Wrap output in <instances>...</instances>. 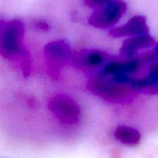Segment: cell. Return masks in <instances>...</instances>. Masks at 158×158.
Wrapping results in <instances>:
<instances>
[{
	"label": "cell",
	"mask_w": 158,
	"mask_h": 158,
	"mask_svg": "<svg viewBox=\"0 0 158 158\" xmlns=\"http://www.w3.org/2000/svg\"><path fill=\"white\" fill-rule=\"evenodd\" d=\"M24 35V25L20 20L0 22V54L3 58L15 62L23 77H27L31 72V58L23 44Z\"/></svg>",
	"instance_id": "cell-1"
},
{
	"label": "cell",
	"mask_w": 158,
	"mask_h": 158,
	"mask_svg": "<svg viewBox=\"0 0 158 158\" xmlns=\"http://www.w3.org/2000/svg\"><path fill=\"white\" fill-rule=\"evenodd\" d=\"M86 89L94 95L115 104L128 103L137 94L131 85L117 83L108 77L98 75L89 77Z\"/></svg>",
	"instance_id": "cell-2"
},
{
	"label": "cell",
	"mask_w": 158,
	"mask_h": 158,
	"mask_svg": "<svg viewBox=\"0 0 158 158\" xmlns=\"http://www.w3.org/2000/svg\"><path fill=\"white\" fill-rule=\"evenodd\" d=\"M73 52L65 40H55L48 43L44 47V55L47 72L50 77L57 80L61 71L71 61Z\"/></svg>",
	"instance_id": "cell-3"
},
{
	"label": "cell",
	"mask_w": 158,
	"mask_h": 158,
	"mask_svg": "<svg viewBox=\"0 0 158 158\" xmlns=\"http://www.w3.org/2000/svg\"><path fill=\"white\" fill-rule=\"evenodd\" d=\"M112 60V56L104 51L83 49L73 52L71 61L74 67L90 73L91 77L98 74Z\"/></svg>",
	"instance_id": "cell-4"
},
{
	"label": "cell",
	"mask_w": 158,
	"mask_h": 158,
	"mask_svg": "<svg viewBox=\"0 0 158 158\" xmlns=\"http://www.w3.org/2000/svg\"><path fill=\"white\" fill-rule=\"evenodd\" d=\"M48 107L63 124L73 125L80 121L81 115L80 106L69 96L63 94L53 96L48 102Z\"/></svg>",
	"instance_id": "cell-5"
},
{
	"label": "cell",
	"mask_w": 158,
	"mask_h": 158,
	"mask_svg": "<svg viewBox=\"0 0 158 158\" xmlns=\"http://www.w3.org/2000/svg\"><path fill=\"white\" fill-rule=\"evenodd\" d=\"M127 5L125 2L117 0L94 9L88 19L94 27L106 29L115 26L126 12Z\"/></svg>",
	"instance_id": "cell-6"
},
{
	"label": "cell",
	"mask_w": 158,
	"mask_h": 158,
	"mask_svg": "<svg viewBox=\"0 0 158 158\" xmlns=\"http://www.w3.org/2000/svg\"><path fill=\"white\" fill-rule=\"evenodd\" d=\"M132 86L137 92L149 95L158 94V61L150 63L148 69L139 78L134 79Z\"/></svg>",
	"instance_id": "cell-7"
},
{
	"label": "cell",
	"mask_w": 158,
	"mask_h": 158,
	"mask_svg": "<svg viewBox=\"0 0 158 158\" xmlns=\"http://www.w3.org/2000/svg\"><path fill=\"white\" fill-rule=\"evenodd\" d=\"M148 32L149 27L146 17L144 15H135L123 26L110 29L109 35L114 38H122L144 35L148 34Z\"/></svg>",
	"instance_id": "cell-8"
},
{
	"label": "cell",
	"mask_w": 158,
	"mask_h": 158,
	"mask_svg": "<svg viewBox=\"0 0 158 158\" xmlns=\"http://www.w3.org/2000/svg\"><path fill=\"white\" fill-rule=\"evenodd\" d=\"M154 45H155V40L148 34L130 37L123 41L120 47V53L123 57H131L140 49H148Z\"/></svg>",
	"instance_id": "cell-9"
},
{
	"label": "cell",
	"mask_w": 158,
	"mask_h": 158,
	"mask_svg": "<svg viewBox=\"0 0 158 158\" xmlns=\"http://www.w3.org/2000/svg\"><path fill=\"white\" fill-rule=\"evenodd\" d=\"M114 137L120 143L131 147L137 146L141 140L138 130L128 126L118 127L114 131Z\"/></svg>",
	"instance_id": "cell-10"
},
{
	"label": "cell",
	"mask_w": 158,
	"mask_h": 158,
	"mask_svg": "<svg viewBox=\"0 0 158 158\" xmlns=\"http://www.w3.org/2000/svg\"><path fill=\"white\" fill-rule=\"evenodd\" d=\"M115 1H117V0H84L86 6L94 9Z\"/></svg>",
	"instance_id": "cell-11"
},
{
	"label": "cell",
	"mask_w": 158,
	"mask_h": 158,
	"mask_svg": "<svg viewBox=\"0 0 158 158\" xmlns=\"http://www.w3.org/2000/svg\"><path fill=\"white\" fill-rule=\"evenodd\" d=\"M35 26L37 29H41V30H44V31H48L49 29V25L47 24L46 23L43 21H38L35 23Z\"/></svg>",
	"instance_id": "cell-12"
},
{
	"label": "cell",
	"mask_w": 158,
	"mask_h": 158,
	"mask_svg": "<svg viewBox=\"0 0 158 158\" xmlns=\"http://www.w3.org/2000/svg\"><path fill=\"white\" fill-rule=\"evenodd\" d=\"M111 156H112V158H121V154H120L118 150L116 149L112 151Z\"/></svg>",
	"instance_id": "cell-13"
},
{
	"label": "cell",
	"mask_w": 158,
	"mask_h": 158,
	"mask_svg": "<svg viewBox=\"0 0 158 158\" xmlns=\"http://www.w3.org/2000/svg\"><path fill=\"white\" fill-rule=\"evenodd\" d=\"M153 52H154V54H155L156 56H157V59H158V43H157V44L155 45V46H154Z\"/></svg>",
	"instance_id": "cell-14"
}]
</instances>
